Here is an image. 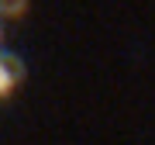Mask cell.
<instances>
[{"label":"cell","mask_w":155,"mask_h":145,"mask_svg":"<svg viewBox=\"0 0 155 145\" xmlns=\"http://www.w3.org/2000/svg\"><path fill=\"white\" fill-rule=\"evenodd\" d=\"M24 79V66H21V59L17 56H4L0 52V97H7V93H14V86Z\"/></svg>","instance_id":"obj_1"},{"label":"cell","mask_w":155,"mask_h":145,"mask_svg":"<svg viewBox=\"0 0 155 145\" xmlns=\"http://www.w3.org/2000/svg\"><path fill=\"white\" fill-rule=\"evenodd\" d=\"M28 11V0H0V21L4 17H17Z\"/></svg>","instance_id":"obj_2"}]
</instances>
